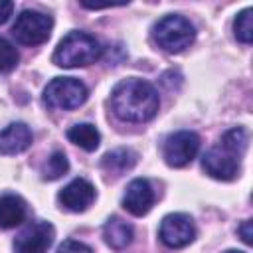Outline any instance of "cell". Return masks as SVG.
Segmentation results:
<instances>
[{"instance_id":"6da1fadb","label":"cell","mask_w":253,"mask_h":253,"mask_svg":"<svg viewBox=\"0 0 253 253\" xmlns=\"http://www.w3.org/2000/svg\"><path fill=\"white\" fill-rule=\"evenodd\" d=\"M113 113L126 123H146L150 121L160 107L156 89L142 79L130 77L115 85L111 93Z\"/></svg>"},{"instance_id":"7a4b0ae2","label":"cell","mask_w":253,"mask_h":253,"mask_svg":"<svg viewBox=\"0 0 253 253\" xmlns=\"http://www.w3.org/2000/svg\"><path fill=\"white\" fill-rule=\"evenodd\" d=\"M101 43L85 32H69L53 51V63L59 67H83L101 57Z\"/></svg>"},{"instance_id":"3957f363","label":"cell","mask_w":253,"mask_h":253,"mask_svg":"<svg viewBox=\"0 0 253 253\" xmlns=\"http://www.w3.org/2000/svg\"><path fill=\"white\" fill-rule=\"evenodd\" d=\"M152 38L158 43V47H162L168 53H180L186 47H190V43L196 38V30L190 24V20H186L184 16H164L162 20H158L154 24L152 30Z\"/></svg>"},{"instance_id":"277c9868","label":"cell","mask_w":253,"mask_h":253,"mask_svg":"<svg viewBox=\"0 0 253 253\" xmlns=\"http://www.w3.org/2000/svg\"><path fill=\"white\" fill-rule=\"evenodd\" d=\"M89 97V91L83 81L75 77H55L43 89V103L49 109L71 111L81 107Z\"/></svg>"},{"instance_id":"5b68a950","label":"cell","mask_w":253,"mask_h":253,"mask_svg":"<svg viewBox=\"0 0 253 253\" xmlns=\"http://www.w3.org/2000/svg\"><path fill=\"white\" fill-rule=\"evenodd\" d=\"M51 28H53L51 16L36 10H24L12 26V36L22 45H40L47 42Z\"/></svg>"},{"instance_id":"8992f818","label":"cell","mask_w":253,"mask_h":253,"mask_svg":"<svg viewBox=\"0 0 253 253\" xmlns=\"http://www.w3.org/2000/svg\"><path fill=\"white\" fill-rule=\"evenodd\" d=\"M200 148V136L192 130H178L172 132L162 146V156L168 166L182 168L194 160Z\"/></svg>"},{"instance_id":"52a82bcc","label":"cell","mask_w":253,"mask_h":253,"mask_svg":"<svg viewBox=\"0 0 253 253\" xmlns=\"http://www.w3.org/2000/svg\"><path fill=\"white\" fill-rule=\"evenodd\" d=\"M158 237L166 247L172 249L186 247L196 237V227L192 217L186 213H168L160 223Z\"/></svg>"},{"instance_id":"ba28073f","label":"cell","mask_w":253,"mask_h":253,"mask_svg":"<svg viewBox=\"0 0 253 253\" xmlns=\"http://www.w3.org/2000/svg\"><path fill=\"white\" fill-rule=\"evenodd\" d=\"M202 166L206 174H210L215 180L229 182L239 174V158L227 152L223 146H213L204 154Z\"/></svg>"},{"instance_id":"9c48e42d","label":"cell","mask_w":253,"mask_h":253,"mask_svg":"<svg viewBox=\"0 0 253 253\" xmlns=\"http://www.w3.org/2000/svg\"><path fill=\"white\" fill-rule=\"evenodd\" d=\"M53 241V227L47 221L28 225L14 241L16 253H45Z\"/></svg>"},{"instance_id":"30bf717a","label":"cell","mask_w":253,"mask_h":253,"mask_svg":"<svg viewBox=\"0 0 253 253\" xmlns=\"http://www.w3.org/2000/svg\"><path fill=\"white\" fill-rule=\"evenodd\" d=\"M123 206L128 213L140 217L146 215L150 211V208L154 206V190L148 184V180L144 178H136L126 186L125 198H123Z\"/></svg>"},{"instance_id":"8fae6325","label":"cell","mask_w":253,"mask_h":253,"mask_svg":"<svg viewBox=\"0 0 253 253\" xmlns=\"http://www.w3.org/2000/svg\"><path fill=\"white\" fill-rule=\"evenodd\" d=\"M59 204L69 211H85L91 202L95 200V188L85 178L71 180L61 192H59Z\"/></svg>"},{"instance_id":"7c38bea8","label":"cell","mask_w":253,"mask_h":253,"mask_svg":"<svg viewBox=\"0 0 253 253\" xmlns=\"http://www.w3.org/2000/svg\"><path fill=\"white\" fill-rule=\"evenodd\" d=\"M32 130L26 123H12L0 130V154H20L32 146Z\"/></svg>"},{"instance_id":"4fadbf2b","label":"cell","mask_w":253,"mask_h":253,"mask_svg":"<svg viewBox=\"0 0 253 253\" xmlns=\"http://www.w3.org/2000/svg\"><path fill=\"white\" fill-rule=\"evenodd\" d=\"M132 235H134V231H132L130 223H126L125 219H121V217H117V215L109 217L107 223H105V227H103L105 243H107L109 247L117 249V251L126 249V247L132 243Z\"/></svg>"},{"instance_id":"5bb4252c","label":"cell","mask_w":253,"mask_h":253,"mask_svg":"<svg viewBox=\"0 0 253 253\" xmlns=\"http://www.w3.org/2000/svg\"><path fill=\"white\" fill-rule=\"evenodd\" d=\"M26 217V202L16 194L0 198V229H12Z\"/></svg>"},{"instance_id":"9a60e30c","label":"cell","mask_w":253,"mask_h":253,"mask_svg":"<svg viewBox=\"0 0 253 253\" xmlns=\"http://www.w3.org/2000/svg\"><path fill=\"white\" fill-rule=\"evenodd\" d=\"M134 164H136V152L130 148H115V150L107 152L101 160V168L113 176H121V174L128 172Z\"/></svg>"},{"instance_id":"2e32d148","label":"cell","mask_w":253,"mask_h":253,"mask_svg":"<svg viewBox=\"0 0 253 253\" xmlns=\"http://www.w3.org/2000/svg\"><path fill=\"white\" fill-rule=\"evenodd\" d=\"M67 138L77 144L79 148L87 150V152H93L99 142H101V134L99 130L91 125V123H81V125H73L69 130H67Z\"/></svg>"},{"instance_id":"e0dca14e","label":"cell","mask_w":253,"mask_h":253,"mask_svg":"<svg viewBox=\"0 0 253 253\" xmlns=\"http://www.w3.org/2000/svg\"><path fill=\"white\" fill-rule=\"evenodd\" d=\"M221 146H223L227 152H231L233 156L239 158V156L245 152V148H247V132H245V128L235 126V128L227 130V132L221 136Z\"/></svg>"},{"instance_id":"ac0fdd59","label":"cell","mask_w":253,"mask_h":253,"mask_svg":"<svg viewBox=\"0 0 253 253\" xmlns=\"http://www.w3.org/2000/svg\"><path fill=\"white\" fill-rule=\"evenodd\" d=\"M233 32L241 43H251L253 40V10L251 8H245L237 14L233 22Z\"/></svg>"},{"instance_id":"d6986e66","label":"cell","mask_w":253,"mask_h":253,"mask_svg":"<svg viewBox=\"0 0 253 253\" xmlns=\"http://www.w3.org/2000/svg\"><path fill=\"white\" fill-rule=\"evenodd\" d=\"M67 170H69V162H67L65 154L63 152H53L47 158V162L43 164V172L42 174H43L45 180H57V178L65 176Z\"/></svg>"},{"instance_id":"ffe728a7","label":"cell","mask_w":253,"mask_h":253,"mask_svg":"<svg viewBox=\"0 0 253 253\" xmlns=\"http://www.w3.org/2000/svg\"><path fill=\"white\" fill-rule=\"evenodd\" d=\"M18 59H20V55H18L16 47L10 42H6L4 38H0V71L2 73L12 71L18 65Z\"/></svg>"},{"instance_id":"44dd1931","label":"cell","mask_w":253,"mask_h":253,"mask_svg":"<svg viewBox=\"0 0 253 253\" xmlns=\"http://www.w3.org/2000/svg\"><path fill=\"white\" fill-rule=\"evenodd\" d=\"M57 253H93V249L81 241L75 239H67L57 247Z\"/></svg>"},{"instance_id":"7402d4cb","label":"cell","mask_w":253,"mask_h":253,"mask_svg":"<svg viewBox=\"0 0 253 253\" xmlns=\"http://www.w3.org/2000/svg\"><path fill=\"white\" fill-rule=\"evenodd\" d=\"M237 231H239L241 239H243L247 245H251V243H253V239H251V237H253V221H251V219H245V221L239 225V229H237Z\"/></svg>"},{"instance_id":"603a6c76","label":"cell","mask_w":253,"mask_h":253,"mask_svg":"<svg viewBox=\"0 0 253 253\" xmlns=\"http://www.w3.org/2000/svg\"><path fill=\"white\" fill-rule=\"evenodd\" d=\"M12 10H14V4L10 0H0V24H4L12 16Z\"/></svg>"},{"instance_id":"cb8c5ba5","label":"cell","mask_w":253,"mask_h":253,"mask_svg":"<svg viewBox=\"0 0 253 253\" xmlns=\"http://www.w3.org/2000/svg\"><path fill=\"white\" fill-rule=\"evenodd\" d=\"M223 253H243V251H237V249H227V251H223Z\"/></svg>"}]
</instances>
